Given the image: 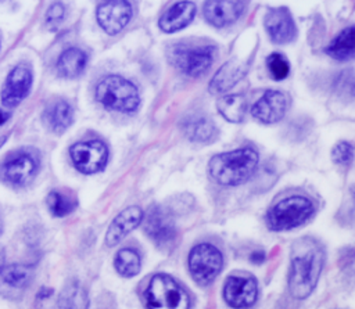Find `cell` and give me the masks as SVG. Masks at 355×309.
Masks as SVG:
<instances>
[{
  "label": "cell",
  "mask_w": 355,
  "mask_h": 309,
  "mask_svg": "<svg viewBox=\"0 0 355 309\" xmlns=\"http://www.w3.org/2000/svg\"><path fill=\"white\" fill-rule=\"evenodd\" d=\"M258 285L257 280L244 273V274H232L226 279L223 287L225 301L236 309H244L251 306L257 301Z\"/></svg>",
  "instance_id": "7c38bea8"
},
{
  "label": "cell",
  "mask_w": 355,
  "mask_h": 309,
  "mask_svg": "<svg viewBox=\"0 0 355 309\" xmlns=\"http://www.w3.org/2000/svg\"><path fill=\"white\" fill-rule=\"evenodd\" d=\"M143 219V211L139 206H128L119 212L111 224L108 226L105 234V244L114 247L119 244L133 229H136Z\"/></svg>",
  "instance_id": "e0dca14e"
},
{
  "label": "cell",
  "mask_w": 355,
  "mask_h": 309,
  "mask_svg": "<svg viewBox=\"0 0 355 309\" xmlns=\"http://www.w3.org/2000/svg\"><path fill=\"white\" fill-rule=\"evenodd\" d=\"M266 68L269 75L275 80H283L288 76L290 73V62L288 60L280 54V53H272L266 58Z\"/></svg>",
  "instance_id": "f1b7e54d"
},
{
  "label": "cell",
  "mask_w": 355,
  "mask_h": 309,
  "mask_svg": "<svg viewBox=\"0 0 355 309\" xmlns=\"http://www.w3.org/2000/svg\"><path fill=\"white\" fill-rule=\"evenodd\" d=\"M78 202L73 197L60 191H51L47 195V206L54 216L62 218L75 211Z\"/></svg>",
  "instance_id": "83f0119b"
},
{
  "label": "cell",
  "mask_w": 355,
  "mask_h": 309,
  "mask_svg": "<svg viewBox=\"0 0 355 309\" xmlns=\"http://www.w3.org/2000/svg\"><path fill=\"white\" fill-rule=\"evenodd\" d=\"M33 279L29 265L11 263L0 270V295L7 299H18L28 290Z\"/></svg>",
  "instance_id": "4fadbf2b"
},
{
  "label": "cell",
  "mask_w": 355,
  "mask_h": 309,
  "mask_svg": "<svg viewBox=\"0 0 355 309\" xmlns=\"http://www.w3.org/2000/svg\"><path fill=\"white\" fill-rule=\"evenodd\" d=\"M223 266V258L219 249L211 244L196 245L189 255V270L191 277L200 285H207L215 280Z\"/></svg>",
  "instance_id": "52a82bcc"
},
{
  "label": "cell",
  "mask_w": 355,
  "mask_h": 309,
  "mask_svg": "<svg viewBox=\"0 0 355 309\" xmlns=\"http://www.w3.org/2000/svg\"><path fill=\"white\" fill-rule=\"evenodd\" d=\"M148 309H189V294L168 274L159 273L151 277L146 290Z\"/></svg>",
  "instance_id": "277c9868"
},
{
  "label": "cell",
  "mask_w": 355,
  "mask_h": 309,
  "mask_svg": "<svg viewBox=\"0 0 355 309\" xmlns=\"http://www.w3.org/2000/svg\"><path fill=\"white\" fill-rule=\"evenodd\" d=\"M331 158L337 165L341 166H348L352 162L354 158V147L348 141H341L338 143L331 152Z\"/></svg>",
  "instance_id": "f546056e"
},
{
  "label": "cell",
  "mask_w": 355,
  "mask_h": 309,
  "mask_svg": "<svg viewBox=\"0 0 355 309\" xmlns=\"http://www.w3.org/2000/svg\"><path fill=\"white\" fill-rule=\"evenodd\" d=\"M8 118H10V112H7L6 109L0 108V126H1L3 123H6Z\"/></svg>",
  "instance_id": "1f68e13d"
},
{
  "label": "cell",
  "mask_w": 355,
  "mask_h": 309,
  "mask_svg": "<svg viewBox=\"0 0 355 309\" xmlns=\"http://www.w3.org/2000/svg\"><path fill=\"white\" fill-rule=\"evenodd\" d=\"M326 53L340 61L354 58V26L343 29L327 46Z\"/></svg>",
  "instance_id": "484cf974"
},
{
  "label": "cell",
  "mask_w": 355,
  "mask_h": 309,
  "mask_svg": "<svg viewBox=\"0 0 355 309\" xmlns=\"http://www.w3.org/2000/svg\"><path fill=\"white\" fill-rule=\"evenodd\" d=\"M87 55L85 51L76 47H69L61 53L57 60V72L62 78H76L79 76L86 67Z\"/></svg>",
  "instance_id": "603a6c76"
},
{
  "label": "cell",
  "mask_w": 355,
  "mask_h": 309,
  "mask_svg": "<svg viewBox=\"0 0 355 309\" xmlns=\"http://www.w3.org/2000/svg\"><path fill=\"white\" fill-rule=\"evenodd\" d=\"M132 14L129 1H104L97 8V21L108 35H116L130 21Z\"/></svg>",
  "instance_id": "5bb4252c"
},
{
  "label": "cell",
  "mask_w": 355,
  "mask_h": 309,
  "mask_svg": "<svg viewBox=\"0 0 355 309\" xmlns=\"http://www.w3.org/2000/svg\"><path fill=\"white\" fill-rule=\"evenodd\" d=\"M4 267V254H3V251L0 249V270Z\"/></svg>",
  "instance_id": "d6a6232c"
},
{
  "label": "cell",
  "mask_w": 355,
  "mask_h": 309,
  "mask_svg": "<svg viewBox=\"0 0 355 309\" xmlns=\"http://www.w3.org/2000/svg\"><path fill=\"white\" fill-rule=\"evenodd\" d=\"M313 213V204L302 195H291L275 204L268 215L266 222L272 230H288L304 224Z\"/></svg>",
  "instance_id": "5b68a950"
},
{
  "label": "cell",
  "mask_w": 355,
  "mask_h": 309,
  "mask_svg": "<svg viewBox=\"0 0 355 309\" xmlns=\"http://www.w3.org/2000/svg\"><path fill=\"white\" fill-rule=\"evenodd\" d=\"M258 154L250 147L216 154L209 159V176L222 186H237L247 182L255 172Z\"/></svg>",
  "instance_id": "7a4b0ae2"
},
{
  "label": "cell",
  "mask_w": 355,
  "mask_h": 309,
  "mask_svg": "<svg viewBox=\"0 0 355 309\" xmlns=\"http://www.w3.org/2000/svg\"><path fill=\"white\" fill-rule=\"evenodd\" d=\"M182 129H183L184 134L187 136V139L191 141H196V143L212 141L218 134V129H216L215 123L205 116L187 118L183 122Z\"/></svg>",
  "instance_id": "7402d4cb"
},
{
  "label": "cell",
  "mask_w": 355,
  "mask_h": 309,
  "mask_svg": "<svg viewBox=\"0 0 355 309\" xmlns=\"http://www.w3.org/2000/svg\"><path fill=\"white\" fill-rule=\"evenodd\" d=\"M196 14V6L191 1H179L171 6L159 18L158 25L166 33H173L187 26Z\"/></svg>",
  "instance_id": "d6986e66"
},
{
  "label": "cell",
  "mask_w": 355,
  "mask_h": 309,
  "mask_svg": "<svg viewBox=\"0 0 355 309\" xmlns=\"http://www.w3.org/2000/svg\"><path fill=\"white\" fill-rule=\"evenodd\" d=\"M144 231L159 248L168 249L176 240V227L171 213L162 206H153L144 220Z\"/></svg>",
  "instance_id": "30bf717a"
},
{
  "label": "cell",
  "mask_w": 355,
  "mask_h": 309,
  "mask_svg": "<svg viewBox=\"0 0 355 309\" xmlns=\"http://www.w3.org/2000/svg\"><path fill=\"white\" fill-rule=\"evenodd\" d=\"M7 140V136H3V137H0V147L3 145V143Z\"/></svg>",
  "instance_id": "836d02e7"
},
{
  "label": "cell",
  "mask_w": 355,
  "mask_h": 309,
  "mask_svg": "<svg viewBox=\"0 0 355 309\" xmlns=\"http://www.w3.org/2000/svg\"><path fill=\"white\" fill-rule=\"evenodd\" d=\"M64 15H65V7L62 3H53L47 12H46V21L49 25L51 26H57L62 19H64Z\"/></svg>",
  "instance_id": "4dcf8cb0"
},
{
  "label": "cell",
  "mask_w": 355,
  "mask_h": 309,
  "mask_svg": "<svg viewBox=\"0 0 355 309\" xmlns=\"http://www.w3.org/2000/svg\"><path fill=\"white\" fill-rule=\"evenodd\" d=\"M265 28L275 43H288L295 37V24L286 7L269 8L265 15Z\"/></svg>",
  "instance_id": "2e32d148"
},
{
  "label": "cell",
  "mask_w": 355,
  "mask_h": 309,
  "mask_svg": "<svg viewBox=\"0 0 355 309\" xmlns=\"http://www.w3.org/2000/svg\"><path fill=\"white\" fill-rule=\"evenodd\" d=\"M219 114L229 122H241L245 116L247 100L241 94L223 96L216 103Z\"/></svg>",
  "instance_id": "d4e9b609"
},
{
  "label": "cell",
  "mask_w": 355,
  "mask_h": 309,
  "mask_svg": "<svg viewBox=\"0 0 355 309\" xmlns=\"http://www.w3.org/2000/svg\"><path fill=\"white\" fill-rule=\"evenodd\" d=\"M0 233H1V220H0Z\"/></svg>",
  "instance_id": "e575fe53"
},
{
  "label": "cell",
  "mask_w": 355,
  "mask_h": 309,
  "mask_svg": "<svg viewBox=\"0 0 355 309\" xmlns=\"http://www.w3.org/2000/svg\"><path fill=\"white\" fill-rule=\"evenodd\" d=\"M43 121L50 130L62 133L73 121V109L65 100H55L46 107Z\"/></svg>",
  "instance_id": "44dd1931"
},
{
  "label": "cell",
  "mask_w": 355,
  "mask_h": 309,
  "mask_svg": "<svg viewBox=\"0 0 355 309\" xmlns=\"http://www.w3.org/2000/svg\"><path fill=\"white\" fill-rule=\"evenodd\" d=\"M114 265L121 276L133 277L140 272L141 267L140 255L132 248H123L115 255Z\"/></svg>",
  "instance_id": "4316f807"
},
{
  "label": "cell",
  "mask_w": 355,
  "mask_h": 309,
  "mask_svg": "<svg viewBox=\"0 0 355 309\" xmlns=\"http://www.w3.org/2000/svg\"><path fill=\"white\" fill-rule=\"evenodd\" d=\"M244 8L243 1H205L204 17L211 25L220 28L237 21Z\"/></svg>",
  "instance_id": "ac0fdd59"
},
{
  "label": "cell",
  "mask_w": 355,
  "mask_h": 309,
  "mask_svg": "<svg viewBox=\"0 0 355 309\" xmlns=\"http://www.w3.org/2000/svg\"><path fill=\"white\" fill-rule=\"evenodd\" d=\"M245 68L243 62L227 61L223 64L209 82V91L212 94H220L233 87L244 75Z\"/></svg>",
  "instance_id": "ffe728a7"
},
{
  "label": "cell",
  "mask_w": 355,
  "mask_h": 309,
  "mask_svg": "<svg viewBox=\"0 0 355 309\" xmlns=\"http://www.w3.org/2000/svg\"><path fill=\"white\" fill-rule=\"evenodd\" d=\"M96 97L108 109L123 114L135 112L140 104L136 86L119 75L103 78L96 87Z\"/></svg>",
  "instance_id": "3957f363"
},
{
  "label": "cell",
  "mask_w": 355,
  "mask_h": 309,
  "mask_svg": "<svg viewBox=\"0 0 355 309\" xmlns=\"http://www.w3.org/2000/svg\"><path fill=\"white\" fill-rule=\"evenodd\" d=\"M216 47L211 44H187L179 43L171 50L172 64L189 76L204 73L215 58Z\"/></svg>",
  "instance_id": "8992f818"
},
{
  "label": "cell",
  "mask_w": 355,
  "mask_h": 309,
  "mask_svg": "<svg viewBox=\"0 0 355 309\" xmlns=\"http://www.w3.org/2000/svg\"><path fill=\"white\" fill-rule=\"evenodd\" d=\"M323 249L318 241L304 237L293 244L288 288L294 298L304 299L313 291L323 267Z\"/></svg>",
  "instance_id": "6da1fadb"
},
{
  "label": "cell",
  "mask_w": 355,
  "mask_h": 309,
  "mask_svg": "<svg viewBox=\"0 0 355 309\" xmlns=\"http://www.w3.org/2000/svg\"><path fill=\"white\" fill-rule=\"evenodd\" d=\"M287 97L277 90H268L251 108V114L262 123L279 122L287 111Z\"/></svg>",
  "instance_id": "9a60e30c"
},
{
  "label": "cell",
  "mask_w": 355,
  "mask_h": 309,
  "mask_svg": "<svg viewBox=\"0 0 355 309\" xmlns=\"http://www.w3.org/2000/svg\"><path fill=\"white\" fill-rule=\"evenodd\" d=\"M32 71L25 64L15 65L7 75L1 89V104L6 108L17 107L31 91Z\"/></svg>",
  "instance_id": "8fae6325"
},
{
  "label": "cell",
  "mask_w": 355,
  "mask_h": 309,
  "mask_svg": "<svg viewBox=\"0 0 355 309\" xmlns=\"http://www.w3.org/2000/svg\"><path fill=\"white\" fill-rule=\"evenodd\" d=\"M39 169L36 154L29 151H14L6 157L0 165V177L12 186H25Z\"/></svg>",
  "instance_id": "ba28073f"
},
{
  "label": "cell",
  "mask_w": 355,
  "mask_h": 309,
  "mask_svg": "<svg viewBox=\"0 0 355 309\" xmlns=\"http://www.w3.org/2000/svg\"><path fill=\"white\" fill-rule=\"evenodd\" d=\"M71 159L75 168L82 173H94L101 170L108 159V148L100 140L79 141L69 148Z\"/></svg>",
  "instance_id": "9c48e42d"
},
{
  "label": "cell",
  "mask_w": 355,
  "mask_h": 309,
  "mask_svg": "<svg viewBox=\"0 0 355 309\" xmlns=\"http://www.w3.org/2000/svg\"><path fill=\"white\" fill-rule=\"evenodd\" d=\"M58 308L60 309H87L89 297L85 287L76 280L68 281L58 295Z\"/></svg>",
  "instance_id": "cb8c5ba5"
}]
</instances>
